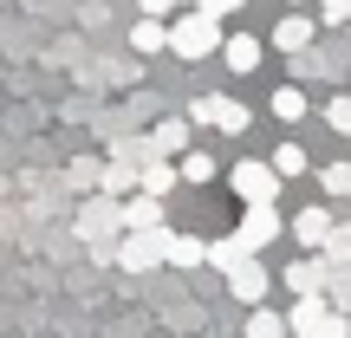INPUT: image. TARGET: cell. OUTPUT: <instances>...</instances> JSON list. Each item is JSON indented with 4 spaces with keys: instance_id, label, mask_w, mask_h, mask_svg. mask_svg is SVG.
Here are the masks:
<instances>
[{
    "instance_id": "23",
    "label": "cell",
    "mask_w": 351,
    "mask_h": 338,
    "mask_svg": "<svg viewBox=\"0 0 351 338\" xmlns=\"http://www.w3.org/2000/svg\"><path fill=\"white\" fill-rule=\"evenodd\" d=\"M274 169L280 176H306V150H300V143H280V150H274Z\"/></svg>"
},
{
    "instance_id": "7",
    "label": "cell",
    "mask_w": 351,
    "mask_h": 338,
    "mask_svg": "<svg viewBox=\"0 0 351 338\" xmlns=\"http://www.w3.org/2000/svg\"><path fill=\"white\" fill-rule=\"evenodd\" d=\"M228 293H234L241 306H261V300H267V267H261V261H241L234 274H228Z\"/></svg>"
},
{
    "instance_id": "30",
    "label": "cell",
    "mask_w": 351,
    "mask_h": 338,
    "mask_svg": "<svg viewBox=\"0 0 351 338\" xmlns=\"http://www.w3.org/2000/svg\"><path fill=\"white\" fill-rule=\"evenodd\" d=\"M137 7H143V13H156V20H163V13L176 7V0H137Z\"/></svg>"
},
{
    "instance_id": "2",
    "label": "cell",
    "mask_w": 351,
    "mask_h": 338,
    "mask_svg": "<svg viewBox=\"0 0 351 338\" xmlns=\"http://www.w3.org/2000/svg\"><path fill=\"white\" fill-rule=\"evenodd\" d=\"M287 319H293V332H300V338H351L345 313H339V306H326L319 293H300Z\"/></svg>"
},
{
    "instance_id": "21",
    "label": "cell",
    "mask_w": 351,
    "mask_h": 338,
    "mask_svg": "<svg viewBox=\"0 0 351 338\" xmlns=\"http://www.w3.org/2000/svg\"><path fill=\"white\" fill-rule=\"evenodd\" d=\"M319 280H326V267H313V261L287 267V287H293V293H319Z\"/></svg>"
},
{
    "instance_id": "29",
    "label": "cell",
    "mask_w": 351,
    "mask_h": 338,
    "mask_svg": "<svg viewBox=\"0 0 351 338\" xmlns=\"http://www.w3.org/2000/svg\"><path fill=\"white\" fill-rule=\"evenodd\" d=\"M195 7H208V13H234V7H247V0H195Z\"/></svg>"
},
{
    "instance_id": "15",
    "label": "cell",
    "mask_w": 351,
    "mask_h": 338,
    "mask_svg": "<svg viewBox=\"0 0 351 338\" xmlns=\"http://www.w3.org/2000/svg\"><path fill=\"white\" fill-rule=\"evenodd\" d=\"M176 182H182V163H163V156H156V163H143V182H137V189H150V195H169Z\"/></svg>"
},
{
    "instance_id": "6",
    "label": "cell",
    "mask_w": 351,
    "mask_h": 338,
    "mask_svg": "<svg viewBox=\"0 0 351 338\" xmlns=\"http://www.w3.org/2000/svg\"><path fill=\"white\" fill-rule=\"evenodd\" d=\"M234 234H241V241H247V248H254V254H261V248H267V241H274V234H280V215H274V202H247V215H241V228H234Z\"/></svg>"
},
{
    "instance_id": "18",
    "label": "cell",
    "mask_w": 351,
    "mask_h": 338,
    "mask_svg": "<svg viewBox=\"0 0 351 338\" xmlns=\"http://www.w3.org/2000/svg\"><path fill=\"white\" fill-rule=\"evenodd\" d=\"M215 130L241 137V130H247V104H234V98H215Z\"/></svg>"
},
{
    "instance_id": "33",
    "label": "cell",
    "mask_w": 351,
    "mask_h": 338,
    "mask_svg": "<svg viewBox=\"0 0 351 338\" xmlns=\"http://www.w3.org/2000/svg\"><path fill=\"white\" fill-rule=\"evenodd\" d=\"M293 338H300V332H293Z\"/></svg>"
},
{
    "instance_id": "11",
    "label": "cell",
    "mask_w": 351,
    "mask_h": 338,
    "mask_svg": "<svg viewBox=\"0 0 351 338\" xmlns=\"http://www.w3.org/2000/svg\"><path fill=\"white\" fill-rule=\"evenodd\" d=\"M124 228H163V195H150V189L130 195L124 202Z\"/></svg>"
},
{
    "instance_id": "31",
    "label": "cell",
    "mask_w": 351,
    "mask_h": 338,
    "mask_svg": "<svg viewBox=\"0 0 351 338\" xmlns=\"http://www.w3.org/2000/svg\"><path fill=\"white\" fill-rule=\"evenodd\" d=\"M176 7H195V0H176Z\"/></svg>"
},
{
    "instance_id": "27",
    "label": "cell",
    "mask_w": 351,
    "mask_h": 338,
    "mask_svg": "<svg viewBox=\"0 0 351 338\" xmlns=\"http://www.w3.org/2000/svg\"><path fill=\"white\" fill-rule=\"evenodd\" d=\"M189 124H215V98H195V104H189Z\"/></svg>"
},
{
    "instance_id": "32",
    "label": "cell",
    "mask_w": 351,
    "mask_h": 338,
    "mask_svg": "<svg viewBox=\"0 0 351 338\" xmlns=\"http://www.w3.org/2000/svg\"><path fill=\"white\" fill-rule=\"evenodd\" d=\"M287 7H293V0H287Z\"/></svg>"
},
{
    "instance_id": "12",
    "label": "cell",
    "mask_w": 351,
    "mask_h": 338,
    "mask_svg": "<svg viewBox=\"0 0 351 338\" xmlns=\"http://www.w3.org/2000/svg\"><path fill=\"white\" fill-rule=\"evenodd\" d=\"M267 111H274L280 124H300V117L313 111V104H306V91H300V85H280L274 98H267Z\"/></svg>"
},
{
    "instance_id": "14",
    "label": "cell",
    "mask_w": 351,
    "mask_h": 338,
    "mask_svg": "<svg viewBox=\"0 0 351 338\" xmlns=\"http://www.w3.org/2000/svg\"><path fill=\"white\" fill-rule=\"evenodd\" d=\"M241 261H254V248H247L241 234H234V241H208V267H221V274H234Z\"/></svg>"
},
{
    "instance_id": "24",
    "label": "cell",
    "mask_w": 351,
    "mask_h": 338,
    "mask_svg": "<svg viewBox=\"0 0 351 338\" xmlns=\"http://www.w3.org/2000/svg\"><path fill=\"white\" fill-rule=\"evenodd\" d=\"M319 182H326V195H351V163H326Z\"/></svg>"
},
{
    "instance_id": "20",
    "label": "cell",
    "mask_w": 351,
    "mask_h": 338,
    "mask_svg": "<svg viewBox=\"0 0 351 338\" xmlns=\"http://www.w3.org/2000/svg\"><path fill=\"white\" fill-rule=\"evenodd\" d=\"M176 163H182V182H215V156H202V150H182Z\"/></svg>"
},
{
    "instance_id": "26",
    "label": "cell",
    "mask_w": 351,
    "mask_h": 338,
    "mask_svg": "<svg viewBox=\"0 0 351 338\" xmlns=\"http://www.w3.org/2000/svg\"><path fill=\"white\" fill-rule=\"evenodd\" d=\"M72 182H78V189L104 182V163H98V156H78V163H72Z\"/></svg>"
},
{
    "instance_id": "19",
    "label": "cell",
    "mask_w": 351,
    "mask_h": 338,
    "mask_svg": "<svg viewBox=\"0 0 351 338\" xmlns=\"http://www.w3.org/2000/svg\"><path fill=\"white\" fill-rule=\"evenodd\" d=\"M287 332H293L287 313H254V319H247V338H287Z\"/></svg>"
},
{
    "instance_id": "13",
    "label": "cell",
    "mask_w": 351,
    "mask_h": 338,
    "mask_svg": "<svg viewBox=\"0 0 351 338\" xmlns=\"http://www.w3.org/2000/svg\"><path fill=\"white\" fill-rule=\"evenodd\" d=\"M130 46H137V52H163L169 46V26L156 20V13H143V20L130 26Z\"/></svg>"
},
{
    "instance_id": "25",
    "label": "cell",
    "mask_w": 351,
    "mask_h": 338,
    "mask_svg": "<svg viewBox=\"0 0 351 338\" xmlns=\"http://www.w3.org/2000/svg\"><path fill=\"white\" fill-rule=\"evenodd\" d=\"M326 124L339 130V137H351V91H345V98H332V104H326Z\"/></svg>"
},
{
    "instance_id": "4",
    "label": "cell",
    "mask_w": 351,
    "mask_h": 338,
    "mask_svg": "<svg viewBox=\"0 0 351 338\" xmlns=\"http://www.w3.org/2000/svg\"><path fill=\"white\" fill-rule=\"evenodd\" d=\"M228 182H234V195H241V202H280V182H287V176L274 169V156H267V163L241 156V163L228 169Z\"/></svg>"
},
{
    "instance_id": "28",
    "label": "cell",
    "mask_w": 351,
    "mask_h": 338,
    "mask_svg": "<svg viewBox=\"0 0 351 338\" xmlns=\"http://www.w3.org/2000/svg\"><path fill=\"white\" fill-rule=\"evenodd\" d=\"M319 7H326V20L339 26V20H351V0H319Z\"/></svg>"
},
{
    "instance_id": "5",
    "label": "cell",
    "mask_w": 351,
    "mask_h": 338,
    "mask_svg": "<svg viewBox=\"0 0 351 338\" xmlns=\"http://www.w3.org/2000/svg\"><path fill=\"white\" fill-rule=\"evenodd\" d=\"M111 228H124V202L104 189V195H91L85 208H78V234H85V241H98V234H111Z\"/></svg>"
},
{
    "instance_id": "1",
    "label": "cell",
    "mask_w": 351,
    "mask_h": 338,
    "mask_svg": "<svg viewBox=\"0 0 351 338\" xmlns=\"http://www.w3.org/2000/svg\"><path fill=\"white\" fill-rule=\"evenodd\" d=\"M169 52H182V59H208V52H221V13L182 7L169 20Z\"/></svg>"
},
{
    "instance_id": "16",
    "label": "cell",
    "mask_w": 351,
    "mask_h": 338,
    "mask_svg": "<svg viewBox=\"0 0 351 338\" xmlns=\"http://www.w3.org/2000/svg\"><path fill=\"white\" fill-rule=\"evenodd\" d=\"M169 267H208V241H202V234H176Z\"/></svg>"
},
{
    "instance_id": "22",
    "label": "cell",
    "mask_w": 351,
    "mask_h": 338,
    "mask_svg": "<svg viewBox=\"0 0 351 338\" xmlns=\"http://www.w3.org/2000/svg\"><path fill=\"white\" fill-rule=\"evenodd\" d=\"M326 261H332V267H345V261H351V221H339V228L326 234Z\"/></svg>"
},
{
    "instance_id": "9",
    "label": "cell",
    "mask_w": 351,
    "mask_h": 338,
    "mask_svg": "<svg viewBox=\"0 0 351 338\" xmlns=\"http://www.w3.org/2000/svg\"><path fill=\"white\" fill-rule=\"evenodd\" d=\"M221 59H228V72H254V65L267 59V46L254 33H234V39H221Z\"/></svg>"
},
{
    "instance_id": "8",
    "label": "cell",
    "mask_w": 351,
    "mask_h": 338,
    "mask_svg": "<svg viewBox=\"0 0 351 338\" xmlns=\"http://www.w3.org/2000/svg\"><path fill=\"white\" fill-rule=\"evenodd\" d=\"M313 33H319V26L306 20V13H280V26H274V46H280V52H306V46H313Z\"/></svg>"
},
{
    "instance_id": "10",
    "label": "cell",
    "mask_w": 351,
    "mask_h": 338,
    "mask_svg": "<svg viewBox=\"0 0 351 338\" xmlns=\"http://www.w3.org/2000/svg\"><path fill=\"white\" fill-rule=\"evenodd\" d=\"M332 228H339V221H332V208H300V215H293V234H300L306 248H326Z\"/></svg>"
},
{
    "instance_id": "3",
    "label": "cell",
    "mask_w": 351,
    "mask_h": 338,
    "mask_svg": "<svg viewBox=\"0 0 351 338\" xmlns=\"http://www.w3.org/2000/svg\"><path fill=\"white\" fill-rule=\"evenodd\" d=\"M176 248L169 228H124V248H117V261L130 267V274H150V267H163Z\"/></svg>"
},
{
    "instance_id": "17",
    "label": "cell",
    "mask_w": 351,
    "mask_h": 338,
    "mask_svg": "<svg viewBox=\"0 0 351 338\" xmlns=\"http://www.w3.org/2000/svg\"><path fill=\"white\" fill-rule=\"evenodd\" d=\"M150 137L163 143V156H182V150H189V117H163Z\"/></svg>"
}]
</instances>
